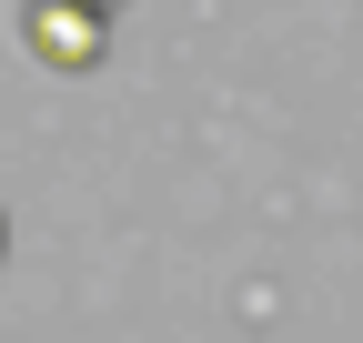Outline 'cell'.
<instances>
[{
	"label": "cell",
	"mask_w": 363,
	"mask_h": 343,
	"mask_svg": "<svg viewBox=\"0 0 363 343\" xmlns=\"http://www.w3.org/2000/svg\"><path fill=\"white\" fill-rule=\"evenodd\" d=\"M30 51L40 61H101V11L91 0H30Z\"/></svg>",
	"instance_id": "cell-1"
},
{
	"label": "cell",
	"mask_w": 363,
	"mask_h": 343,
	"mask_svg": "<svg viewBox=\"0 0 363 343\" xmlns=\"http://www.w3.org/2000/svg\"><path fill=\"white\" fill-rule=\"evenodd\" d=\"M91 11H101V0H91Z\"/></svg>",
	"instance_id": "cell-2"
}]
</instances>
